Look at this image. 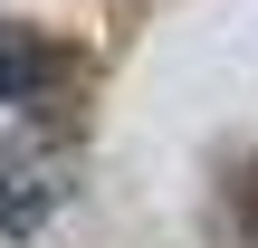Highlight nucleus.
I'll return each instance as SVG.
<instances>
[{
    "label": "nucleus",
    "instance_id": "1",
    "mask_svg": "<svg viewBox=\"0 0 258 248\" xmlns=\"http://www.w3.org/2000/svg\"><path fill=\"white\" fill-rule=\"evenodd\" d=\"M77 172H86V143H77L67 124L10 134V143H0V248L38 239V229L77 201Z\"/></svg>",
    "mask_w": 258,
    "mask_h": 248
},
{
    "label": "nucleus",
    "instance_id": "2",
    "mask_svg": "<svg viewBox=\"0 0 258 248\" xmlns=\"http://www.w3.org/2000/svg\"><path fill=\"white\" fill-rule=\"evenodd\" d=\"M67 96H86V57L38 38L29 19H0V105H19L29 124H67Z\"/></svg>",
    "mask_w": 258,
    "mask_h": 248
}]
</instances>
